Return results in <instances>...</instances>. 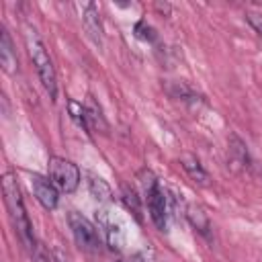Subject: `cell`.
Masks as SVG:
<instances>
[{"mask_svg": "<svg viewBox=\"0 0 262 262\" xmlns=\"http://www.w3.org/2000/svg\"><path fill=\"white\" fill-rule=\"evenodd\" d=\"M2 188H4V201H6V209L10 213V219H12V225H14V231L18 235V239L23 242V246L35 254L37 250V239H35V233H33V223L27 215V209H25V203H23V196H20V190H18V184L14 180V176L10 172H6L2 176Z\"/></svg>", "mask_w": 262, "mask_h": 262, "instance_id": "cell-1", "label": "cell"}, {"mask_svg": "<svg viewBox=\"0 0 262 262\" xmlns=\"http://www.w3.org/2000/svg\"><path fill=\"white\" fill-rule=\"evenodd\" d=\"M246 20L250 23V27L258 35H262V14H258V12H246Z\"/></svg>", "mask_w": 262, "mask_h": 262, "instance_id": "cell-18", "label": "cell"}, {"mask_svg": "<svg viewBox=\"0 0 262 262\" xmlns=\"http://www.w3.org/2000/svg\"><path fill=\"white\" fill-rule=\"evenodd\" d=\"M0 66L6 74H16V70H18L16 51H14V45H12V39H10L8 31L4 27L0 31Z\"/></svg>", "mask_w": 262, "mask_h": 262, "instance_id": "cell-8", "label": "cell"}, {"mask_svg": "<svg viewBox=\"0 0 262 262\" xmlns=\"http://www.w3.org/2000/svg\"><path fill=\"white\" fill-rule=\"evenodd\" d=\"M68 111H70L72 121H74L78 127H82L86 133H90V125H88V117H86V108H84L80 102H76V100H68Z\"/></svg>", "mask_w": 262, "mask_h": 262, "instance_id": "cell-15", "label": "cell"}, {"mask_svg": "<svg viewBox=\"0 0 262 262\" xmlns=\"http://www.w3.org/2000/svg\"><path fill=\"white\" fill-rule=\"evenodd\" d=\"M33 256H35V260H37V262H53V260L47 256V252H45L41 246H37V250H35V254H33Z\"/></svg>", "mask_w": 262, "mask_h": 262, "instance_id": "cell-20", "label": "cell"}, {"mask_svg": "<svg viewBox=\"0 0 262 262\" xmlns=\"http://www.w3.org/2000/svg\"><path fill=\"white\" fill-rule=\"evenodd\" d=\"M68 223H70V229H72L76 244L84 252H88V254L100 252V233H98L96 225H92L82 213H76V211H72L68 215Z\"/></svg>", "mask_w": 262, "mask_h": 262, "instance_id": "cell-4", "label": "cell"}, {"mask_svg": "<svg viewBox=\"0 0 262 262\" xmlns=\"http://www.w3.org/2000/svg\"><path fill=\"white\" fill-rule=\"evenodd\" d=\"M31 188L37 196V201L41 203L43 209L53 211L57 207V186L49 180V176H41V174H33L31 178Z\"/></svg>", "mask_w": 262, "mask_h": 262, "instance_id": "cell-6", "label": "cell"}, {"mask_svg": "<svg viewBox=\"0 0 262 262\" xmlns=\"http://www.w3.org/2000/svg\"><path fill=\"white\" fill-rule=\"evenodd\" d=\"M180 164H182V168L186 170V174H188L194 182H199V184H207L209 174H207V170L203 168V164H201L192 154L182 156V158H180Z\"/></svg>", "mask_w": 262, "mask_h": 262, "instance_id": "cell-12", "label": "cell"}, {"mask_svg": "<svg viewBox=\"0 0 262 262\" xmlns=\"http://www.w3.org/2000/svg\"><path fill=\"white\" fill-rule=\"evenodd\" d=\"M131 262H154V256L147 250H141V252H135L131 256Z\"/></svg>", "mask_w": 262, "mask_h": 262, "instance_id": "cell-19", "label": "cell"}, {"mask_svg": "<svg viewBox=\"0 0 262 262\" xmlns=\"http://www.w3.org/2000/svg\"><path fill=\"white\" fill-rule=\"evenodd\" d=\"M186 217H188L190 225H192L201 235L211 237V221H209L207 213H205L201 207H196V205H188V207H186Z\"/></svg>", "mask_w": 262, "mask_h": 262, "instance_id": "cell-11", "label": "cell"}, {"mask_svg": "<svg viewBox=\"0 0 262 262\" xmlns=\"http://www.w3.org/2000/svg\"><path fill=\"white\" fill-rule=\"evenodd\" d=\"M84 108H86V117H88L90 129H96V131H100V133H106V131H108V123H106V119H104V115H102V108L96 104V100H94L92 96H88Z\"/></svg>", "mask_w": 262, "mask_h": 262, "instance_id": "cell-10", "label": "cell"}, {"mask_svg": "<svg viewBox=\"0 0 262 262\" xmlns=\"http://www.w3.org/2000/svg\"><path fill=\"white\" fill-rule=\"evenodd\" d=\"M135 35H137L139 39H143V41H154V39H156V31H154V27L147 25L145 20H139V23L135 25Z\"/></svg>", "mask_w": 262, "mask_h": 262, "instance_id": "cell-17", "label": "cell"}, {"mask_svg": "<svg viewBox=\"0 0 262 262\" xmlns=\"http://www.w3.org/2000/svg\"><path fill=\"white\" fill-rule=\"evenodd\" d=\"M229 149H231L233 158H235L242 166H248V164H250V156H248L246 143H244L237 135H229Z\"/></svg>", "mask_w": 262, "mask_h": 262, "instance_id": "cell-16", "label": "cell"}, {"mask_svg": "<svg viewBox=\"0 0 262 262\" xmlns=\"http://www.w3.org/2000/svg\"><path fill=\"white\" fill-rule=\"evenodd\" d=\"M96 223L102 229L108 246L113 250H121L123 248V229H121L119 221H115L106 211H96Z\"/></svg>", "mask_w": 262, "mask_h": 262, "instance_id": "cell-7", "label": "cell"}, {"mask_svg": "<svg viewBox=\"0 0 262 262\" xmlns=\"http://www.w3.org/2000/svg\"><path fill=\"white\" fill-rule=\"evenodd\" d=\"M47 172H49V180L63 192H74L78 188V184H80L78 166L74 162L66 160V158H59V156L49 158Z\"/></svg>", "mask_w": 262, "mask_h": 262, "instance_id": "cell-5", "label": "cell"}, {"mask_svg": "<svg viewBox=\"0 0 262 262\" xmlns=\"http://www.w3.org/2000/svg\"><path fill=\"white\" fill-rule=\"evenodd\" d=\"M25 43H27V49H29V55L33 59V66L39 74V80L43 84V88L47 90L49 98L55 100L57 96V80H55V70H53V63H51V57L41 41V37L37 35V31L27 25L25 29Z\"/></svg>", "mask_w": 262, "mask_h": 262, "instance_id": "cell-2", "label": "cell"}, {"mask_svg": "<svg viewBox=\"0 0 262 262\" xmlns=\"http://www.w3.org/2000/svg\"><path fill=\"white\" fill-rule=\"evenodd\" d=\"M141 184L145 190V201H147V211H149V219L154 221V225L158 229H166V217H168V196L162 190V186L158 184L156 176L149 170L141 172Z\"/></svg>", "mask_w": 262, "mask_h": 262, "instance_id": "cell-3", "label": "cell"}, {"mask_svg": "<svg viewBox=\"0 0 262 262\" xmlns=\"http://www.w3.org/2000/svg\"><path fill=\"white\" fill-rule=\"evenodd\" d=\"M121 196H123L125 207H127V209L133 213V217H135L137 221H141V199L137 196V192H135L131 186H123Z\"/></svg>", "mask_w": 262, "mask_h": 262, "instance_id": "cell-14", "label": "cell"}, {"mask_svg": "<svg viewBox=\"0 0 262 262\" xmlns=\"http://www.w3.org/2000/svg\"><path fill=\"white\" fill-rule=\"evenodd\" d=\"M82 20H84V27H86V31L90 33L92 41H94L96 45H102V25H100L98 10H96L94 4H86V6H84Z\"/></svg>", "mask_w": 262, "mask_h": 262, "instance_id": "cell-9", "label": "cell"}, {"mask_svg": "<svg viewBox=\"0 0 262 262\" xmlns=\"http://www.w3.org/2000/svg\"><path fill=\"white\" fill-rule=\"evenodd\" d=\"M88 188L92 192V196L96 201H111V186L106 184V180H102L96 174H88Z\"/></svg>", "mask_w": 262, "mask_h": 262, "instance_id": "cell-13", "label": "cell"}]
</instances>
